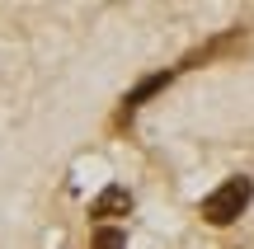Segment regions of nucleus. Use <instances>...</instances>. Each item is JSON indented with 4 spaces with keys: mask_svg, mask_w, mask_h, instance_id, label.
I'll use <instances>...</instances> for the list:
<instances>
[{
    "mask_svg": "<svg viewBox=\"0 0 254 249\" xmlns=\"http://www.w3.org/2000/svg\"><path fill=\"white\" fill-rule=\"evenodd\" d=\"M170 80H174V71H155V75H146V80L136 85V90H127V99H123V113H136L146 99H151V94H160Z\"/></svg>",
    "mask_w": 254,
    "mask_h": 249,
    "instance_id": "20e7f679",
    "label": "nucleus"
},
{
    "mask_svg": "<svg viewBox=\"0 0 254 249\" xmlns=\"http://www.w3.org/2000/svg\"><path fill=\"white\" fill-rule=\"evenodd\" d=\"M90 249H127V240H123V231H118V226H99Z\"/></svg>",
    "mask_w": 254,
    "mask_h": 249,
    "instance_id": "39448f33",
    "label": "nucleus"
},
{
    "mask_svg": "<svg viewBox=\"0 0 254 249\" xmlns=\"http://www.w3.org/2000/svg\"><path fill=\"white\" fill-rule=\"evenodd\" d=\"M226 52H245V28H231V33H221V38H212V43L193 47V52H189V56L179 61V71H193V66H207V61H217V56H226Z\"/></svg>",
    "mask_w": 254,
    "mask_h": 249,
    "instance_id": "f03ea898",
    "label": "nucleus"
},
{
    "mask_svg": "<svg viewBox=\"0 0 254 249\" xmlns=\"http://www.w3.org/2000/svg\"><path fill=\"white\" fill-rule=\"evenodd\" d=\"M127 212H132V193H127L123 184H109L90 202V216H94V221H113V216H127Z\"/></svg>",
    "mask_w": 254,
    "mask_h": 249,
    "instance_id": "7ed1b4c3",
    "label": "nucleus"
},
{
    "mask_svg": "<svg viewBox=\"0 0 254 249\" xmlns=\"http://www.w3.org/2000/svg\"><path fill=\"white\" fill-rule=\"evenodd\" d=\"M250 198H254L250 174H231L226 184H217L198 202V212H202V221H207V226H231V221H240V212L250 207Z\"/></svg>",
    "mask_w": 254,
    "mask_h": 249,
    "instance_id": "f257e3e1",
    "label": "nucleus"
}]
</instances>
